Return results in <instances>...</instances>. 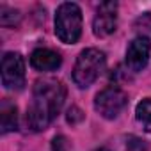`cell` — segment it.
<instances>
[{"instance_id": "obj_10", "label": "cell", "mask_w": 151, "mask_h": 151, "mask_svg": "<svg viewBox=\"0 0 151 151\" xmlns=\"http://www.w3.org/2000/svg\"><path fill=\"white\" fill-rule=\"evenodd\" d=\"M135 117L142 124L146 132H151V98H144L137 109H135Z\"/></svg>"}, {"instance_id": "obj_13", "label": "cell", "mask_w": 151, "mask_h": 151, "mask_svg": "<svg viewBox=\"0 0 151 151\" xmlns=\"http://www.w3.org/2000/svg\"><path fill=\"white\" fill-rule=\"evenodd\" d=\"M66 119H68L69 124H78V123L84 119V114H82V110H80L78 107H69Z\"/></svg>"}, {"instance_id": "obj_12", "label": "cell", "mask_w": 151, "mask_h": 151, "mask_svg": "<svg viewBox=\"0 0 151 151\" xmlns=\"http://www.w3.org/2000/svg\"><path fill=\"white\" fill-rule=\"evenodd\" d=\"M124 147H126V151H149L147 142L144 139H140V137H135V135L126 137Z\"/></svg>"}, {"instance_id": "obj_8", "label": "cell", "mask_w": 151, "mask_h": 151, "mask_svg": "<svg viewBox=\"0 0 151 151\" xmlns=\"http://www.w3.org/2000/svg\"><path fill=\"white\" fill-rule=\"evenodd\" d=\"M60 62V55L50 48H36L30 53V66L37 71H55Z\"/></svg>"}, {"instance_id": "obj_6", "label": "cell", "mask_w": 151, "mask_h": 151, "mask_svg": "<svg viewBox=\"0 0 151 151\" xmlns=\"http://www.w3.org/2000/svg\"><path fill=\"white\" fill-rule=\"evenodd\" d=\"M117 27V2H103L96 9L93 20V32L98 37L110 36Z\"/></svg>"}, {"instance_id": "obj_5", "label": "cell", "mask_w": 151, "mask_h": 151, "mask_svg": "<svg viewBox=\"0 0 151 151\" xmlns=\"http://www.w3.org/2000/svg\"><path fill=\"white\" fill-rule=\"evenodd\" d=\"M2 86L9 91H20L25 86V60L18 52H7L2 57Z\"/></svg>"}, {"instance_id": "obj_4", "label": "cell", "mask_w": 151, "mask_h": 151, "mask_svg": "<svg viewBox=\"0 0 151 151\" xmlns=\"http://www.w3.org/2000/svg\"><path fill=\"white\" fill-rule=\"evenodd\" d=\"M126 103H128L126 93L119 87H114V86L100 91L94 98V109L105 119H116L124 110Z\"/></svg>"}, {"instance_id": "obj_1", "label": "cell", "mask_w": 151, "mask_h": 151, "mask_svg": "<svg viewBox=\"0 0 151 151\" xmlns=\"http://www.w3.org/2000/svg\"><path fill=\"white\" fill-rule=\"evenodd\" d=\"M66 100V87L60 80H37L32 91V101L27 109V126L34 132L46 130L57 117Z\"/></svg>"}, {"instance_id": "obj_11", "label": "cell", "mask_w": 151, "mask_h": 151, "mask_svg": "<svg viewBox=\"0 0 151 151\" xmlns=\"http://www.w3.org/2000/svg\"><path fill=\"white\" fill-rule=\"evenodd\" d=\"M22 20V14L18 9L7 7V6H0V25L4 27H16Z\"/></svg>"}, {"instance_id": "obj_14", "label": "cell", "mask_w": 151, "mask_h": 151, "mask_svg": "<svg viewBox=\"0 0 151 151\" xmlns=\"http://www.w3.org/2000/svg\"><path fill=\"white\" fill-rule=\"evenodd\" d=\"M66 147H68V144H66V139L62 135L53 137V140H52V151H66Z\"/></svg>"}, {"instance_id": "obj_3", "label": "cell", "mask_w": 151, "mask_h": 151, "mask_svg": "<svg viewBox=\"0 0 151 151\" xmlns=\"http://www.w3.org/2000/svg\"><path fill=\"white\" fill-rule=\"evenodd\" d=\"M103 69H105V53L96 48H87L78 55L77 62H75L73 80L80 89H86L96 82Z\"/></svg>"}, {"instance_id": "obj_7", "label": "cell", "mask_w": 151, "mask_h": 151, "mask_svg": "<svg viewBox=\"0 0 151 151\" xmlns=\"http://www.w3.org/2000/svg\"><path fill=\"white\" fill-rule=\"evenodd\" d=\"M149 53H151V43L146 36H139L135 37L128 48H126V68L133 73L142 71L147 66L149 60Z\"/></svg>"}, {"instance_id": "obj_9", "label": "cell", "mask_w": 151, "mask_h": 151, "mask_svg": "<svg viewBox=\"0 0 151 151\" xmlns=\"http://www.w3.org/2000/svg\"><path fill=\"white\" fill-rule=\"evenodd\" d=\"M16 128H18V107L13 101L4 100L0 105V132L9 133L14 132Z\"/></svg>"}, {"instance_id": "obj_15", "label": "cell", "mask_w": 151, "mask_h": 151, "mask_svg": "<svg viewBox=\"0 0 151 151\" xmlns=\"http://www.w3.org/2000/svg\"><path fill=\"white\" fill-rule=\"evenodd\" d=\"M96 151H109L107 147H100V149H96Z\"/></svg>"}, {"instance_id": "obj_2", "label": "cell", "mask_w": 151, "mask_h": 151, "mask_svg": "<svg viewBox=\"0 0 151 151\" xmlns=\"http://www.w3.org/2000/svg\"><path fill=\"white\" fill-rule=\"evenodd\" d=\"M55 34L66 45H73L80 39L82 11L77 4L64 2V4L59 6L57 14H55Z\"/></svg>"}]
</instances>
